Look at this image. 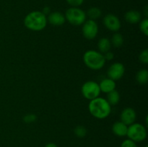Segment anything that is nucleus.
Here are the masks:
<instances>
[{"instance_id":"9b49d317","label":"nucleus","mask_w":148,"mask_h":147,"mask_svg":"<svg viewBox=\"0 0 148 147\" xmlns=\"http://www.w3.org/2000/svg\"><path fill=\"white\" fill-rule=\"evenodd\" d=\"M47 22L53 26H61L66 22L64 14L60 12H52L47 16Z\"/></svg>"},{"instance_id":"1a4fd4ad","label":"nucleus","mask_w":148,"mask_h":147,"mask_svg":"<svg viewBox=\"0 0 148 147\" xmlns=\"http://www.w3.org/2000/svg\"><path fill=\"white\" fill-rule=\"evenodd\" d=\"M103 24L106 28L111 32L116 33L121 28V21L116 15L114 14H108L103 17Z\"/></svg>"},{"instance_id":"7ed1b4c3","label":"nucleus","mask_w":148,"mask_h":147,"mask_svg":"<svg viewBox=\"0 0 148 147\" xmlns=\"http://www.w3.org/2000/svg\"><path fill=\"white\" fill-rule=\"evenodd\" d=\"M83 62L87 67L94 71L102 69L106 63L103 53L95 50H87L83 55Z\"/></svg>"},{"instance_id":"2eb2a0df","label":"nucleus","mask_w":148,"mask_h":147,"mask_svg":"<svg viewBox=\"0 0 148 147\" xmlns=\"http://www.w3.org/2000/svg\"><path fill=\"white\" fill-rule=\"evenodd\" d=\"M111 48V41L107 37H102L98 42V48L101 53H105L109 51Z\"/></svg>"},{"instance_id":"39448f33","label":"nucleus","mask_w":148,"mask_h":147,"mask_svg":"<svg viewBox=\"0 0 148 147\" xmlns=\"http://www.w3.org/2000/svg\"><path fill=\"white\" fill-rule=\"evenodd\" d=\"M127 136L135 143L141 142L147 138V130L143 124L134 122L128 126Z\"/></svg>"},{"instance_id":"6e6552de","label":"nucleus","mask_w":148,"mask_h":147,"mask_svg":"<svg viewBox=\"0 0 148 147\" xmlns=\"http://www.w3.org/2000/svg\"><path fill=\"white\" fill-rule=\"evenodd\" d=\"M125 72V67L124 64L119 62L112 63L107 71L108 78L114 81H118L123 77Z\"/></svg>"},{"instance_id":"cd10ccee","label":"nucleus","mask_w":148,"mask_h":147,"mask_svg":"<svg viewBox=\"0 0 148 147\" xmlns=\"http://www.w3.org/2000/svg\"><path fill=\"white\" fill-rule=\"evenodd\" d=\"M44 147H58V146L56 145V144H53V143H49V144H46Z\"/></svg>"},{"instance_id":"dca6fc26","label":"nucleus","mask_w":148,"mask_h":147,"mask_svg":"<svg viewBox=\"0 0 148 147\" xmlns=\"http://www.w3.org/2000/svg\"><path fill=\"white\" fill-rule=\"evenodd\" d=\"M106 100L111 106L112 105H116L120 101V94L117 90L111 91V92L107 93Z\"/></svg>"},{"instance_id":"f8f14e48","label":"nucleus","mask_w":148,"mask_h":147,"mask_svg":"<svg viewBox=\"0 0 148 147\" xmlns=\"http://www.w3.org/2000/svg\"><path fill=\"white\" fill-rule=\"evenodd\" d=\"M124 19L130 24H137L142 20V14L137 10H130L125 13Z\"/></svg>"},{"instance_id":"c85d7f7f","label":"nucleus","mask_w":148,"mask_h":147,"mask_svg":"<svg viewBox=\"0 0 148 147\" xmlns=\"http://www.w3.org/2000/svg\"><path fill=\"white\" fill-rule=\"evenodd\" d=\"M145 147H148V146H145Z\"/></svg>"},{"instance_id":"4468645a","label":"nucleus","mask_w":148,"mask_h":147,"mask_svg":"<svg viewBox=\"0 0 148 147\" xmlns=\"http://www.w3.org/2000/svg\"><path fill=\"white\" fill-rule=\"evenodd\" d=\"M99 86L101 92L107 94L116 89V82L109 78H105L100 82Z\"/></svg>"},{"instance_id":"423d86ee","label":"nucleus","mask_w":148,"mask_h":147,"mask_svg":"<svg viewBox=\"0 0 148 147\" xmlns=\"http://www.w3.org/2000/svg\"><path fill=\"white\" fill-rule=\"evenodd\" d=\"M81 92L85 99L90 101L98 97L101 92L99 84L94 81H88L82 84Z\"/></svg>"},{"instance_id":"a211bd4d","label":"nucleus","mask_w":148,"mask_h":147,"mask_svg":"<svg viewBox=\"0 0 148 147\" xmlns=\"http://www.w3.org/2000/svg\"><path fill=\"white\" fill-rule=\"evenodd\" d=\"M110 41H111V46L115 48H120L124 44V37L121 33H119L116 32L113 35Z\"/></svg>"},{"instance_id":"20e7f679","label":"nucleus","mask_w":148,"mask_h":147,"mask_svg":"<svg viewBox=\"0 0 148 147\" xmlns=\"http://www.w3.org/2000/svg\"><path fill=\"white\" fill-rule=\"evenodd\" d=\"M65 19L69 24L75 26L82 25L86 21V13L79 7H70L65 12Z\"/></svg>"},{"instance_id":"f3484780","label":"nucleus","mask_w":148,"mask_h":147,"mask_svg":"<svg viewBox=\"0 0 148 147\" xmlns=\"http://www.w3.org/2000/svg\"><path fill=\"white\" fill-rule=\"evenodd\" d=\"M85 13H86L87 17H89V20H95V21L100 18L102 15V11L101 10V9L96 7H90Z\"/></svg>"},{"instance_id":"4be33fe9","label":"nucleus","mask_w":148,"mask_h":147,"mask_svg":"<svg viewBox=\"0 0 148 147\" xmlns=\"http://www.w3.org/2000/svg\"><path fill=\"white\" fill-rule=\"evenodd\" d=\"M139 60L145 64L148 63V49L146 48L141 52L139 55Z\"/></svg>"},{"instance_id":"a878e982","label":"nucleus","mask_w":148,"mask_h":147,"mask_svg":"<svg viewBox=\"0 0 148 147\" xmlns=\"http://www.w3.org/2000/svg\"><path fill=\"white\" fill-rule=\"evenodd\" d=\"M103 56H104V59H105L106 61H111L114 59V53H112V52L110 51L109 50V51L103 53Z\"/></svg>"},{"instance_id":"bb28decb","label":"nucleus","mask_w":148,"mask_h":147,"mask_svg":"<svg viewBox=\"0 0 148 147\" xmlns=\"http://www.w3.org/2000/svg\"><path fill=\"white\" fill-rule=\"evenodd\" d=\"M41 12L43 13V14H45V15L46 16V17H47V16L49 15V14L51 13V9H50V7H45L43 9V10H42Z\"/></svg>"},{"instance_id":"6ab92c4d","label":"nucleus","mask_w":148,"mask_h":147,"mask_svg":"<svg viewBox=\"0 0 148 147\" xmlns=\"http://www.w3.org/2000/svg\"><path fill=\"white\" fill-rule=\"evenodd\" d=\"M136 81L141 85L146 84L148 82V71L141 69L136 74Z\"/></svg>"},{"instance_id":"412c9836","label":"nucleus","mask_w":148,"mask_h":147,"mask_svg":"<svg viewBox=\"0 0 148 147\" xmlns=\"http://www.w3.org/2000/svg\"><path fill=\"white\" fill-rule=\"evenodd\" d=\"M140 30L143 34L145 36L148 35V20L147 18L143 19L140 22Z\"/></svg>"},{"instance_id":"b1692460","label":"nucleus","mask_w":148,"mask_h":147,"mask_svg":"<svg viewBox=\"0 0 148 147\" xmlns=\"http://www.w3.org/2000/svg\"><path fill=\"white\" fill-rule=\"evenodd\" d=\"M121 147H137V143L130 139H126L121 143Z\"/></svg>"},{"instance_id":"ddd939ff","label":"nucleus","mask_w":148,"mask_h":147,"mask_svg":"<svg viewBox=\"0 0 148 147\" xmlns=\"http://www.w3.org/2000/svg\"><path fill=\"white\" fill-rule=\"evenodd\" d=\"M128 126L121 121H117L112 125V132L114 135L119 137H124L127 135Z\"/></svg>"},{"instance_id":"9d476101","label":"nucleus","mask_w":148,"mask_h":147,"mask_svg":"<svg viewBox=\"0 0 148 147\" xmlns=\"http://www.w3.org/2000/svg\"><path fill=\"white\" fill-rule=\"evenodd\" d=\"M137 118V114L135 110L132 108H126L121 111L120 115V119L122 122H124L127 126L132 125L135 122Z\"/></svg>"},{"instance_id":"5701e85b","label":"nucleus","mask_w":148,"mask_h":147,"mask_svg":"<svg viewBox=\"0 0 148 147\" xmlns=\"http://www.w3.org/2000/svg\"><path fill=\"white\" fill-rule=\"evenodd\" d=\"M36 120H37V116L33 113L27 114L23 117V121L25 123H32V122H36Z\"/></svg>"},{"instance_id":"f03ea898","label":"nucleus","mask_w":148,"mask_h":147,"mask_svg":"<svg viewBox=\"0 0 148 147\" xmlns=\"http://www.w3.org/2000/svg\"><path fill=\"white\" fill-rule=\"evenodd\" d=\"M47 17L41 11H33L24 18V25L33 31L43 30L47 25Z\"/></svg>"},{"instance_id":"aec40b11","label":"nucleus","mask_w":148,"mask_h":147,"mask_svg":"<svg viewBox=\"0 0 148 147\" xmlns=\"http://www.w3.org/2000/svg\"><path fill=\"white\" fill-rule=\"evenodd\" d=\"M87 129L83 125H77L74 130L75 135L78 138H84L87 135Z\"/></svg>"},{"instance_id":"0eeeda50","label":"nucleus","mask_w":148,"mask_h":147,"mask_svg":"<svg viewBox=\"0 0 148 147\" xmlns=\"http://www.w3.org/2000/svg\"><path fill=\"white\" fill-rule=\"evenodd\" d=\"M82 33L88 40H93L98 33V25L95 20H86L82 24Z\"/></svg>"},{"instance_id":"393cba45","label":"nucleus","mask_w":148,"mask_h":147,"mask_svg":"<svg viewBox=\"0 0 148 147\" xmlns=\"http://www.w3.org/2000/svg\"><path fill=\"white\" fill-rule=\"evenodd\" d=\"M66 1L71 6V7H79L83 4L85 0H66Z\"/></svg>"},{"instance_id":"f257e3e1","label":"nucleus","mask_w":148,"mask_h":147,"mask_svg":"<svg viewBox=\"0 0 148 147\" xmlns=\"http://www.w3.org/2000/svg\"><path fill=\"white\" fill-rule=\"evenodd\" d=\"M88 110L90 113L97 119H105L111 114V106L106 99L98 97L90 101Z\"/></svg>"}]
</instances>
